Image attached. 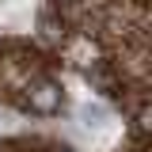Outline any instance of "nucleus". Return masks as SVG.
Here are the masks:
<instances>
[{
    "instance_id": "f257e3e1",
    "label": "nucleus",
    "mask_w": 152,
    "mask_h": 152,
    "mask_svg": "<svg viewBox=\"0 0 152 152\" xmlns=\"http://www.w3.org/2000/svg\"><path fill=\"white\" fill-rule=\"evenodd\" d=\"M57 103H61L57 84H50V80H38L34 88H31V107H34V110H53Z\"/></svg>"
}]
</instances>
